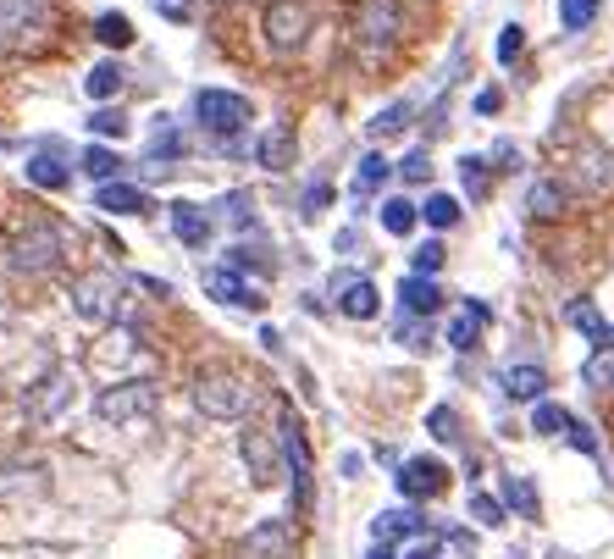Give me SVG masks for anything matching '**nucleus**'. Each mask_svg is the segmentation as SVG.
I'll list each match as a JSON object with an SVG mask.
<instances>
[{
    "label": "nucleus",
    "instance_id": "obj_1",
    "mask_svg": "<svg viewBox=\"0 0 614 559\" xmlns=\"http://www.w3.org/2000/svg\"><path fill=\"white\" fill-rule=\"evenodd\" d=\"M62 255H67V233L56 222H45V217H34L29 228H18L12 244H7V266L18 277H45V272L62 266Z\"/></svg>",
    "mask_w": 614,
    "mask_h": 559
},
{
    "label": "nucleus",
    "instance_id": "obj_2",
    "mask_svg": "<svg viewBox=\"0 0 614 559\" xmlns=\"http://www.w3.org/2000/svg\"><path fill=\"white\" fill-rule=\"evenodd\" d=\"M194 404L211 421H239V415L255 410V382L239 377V371H227V366H211V371L194 377Z\"/></svg>",
    "mask_w": 614,
    "mask_h": 559
},
{
    "label": "nucleus",
    "instance_id": "obj_3",
    "mask_svg": "<svg viewBox=\"0 0 614 559\" xmlns=\"http://www.w3.org/2000/svg\"><path fill=\"white\" fill-rule=\"evenodd\" d=\"M123 277L117 272H84L78 283H73V310L89 321V327H106V321H117L123 316Z\"/></svg>",
    "mask_w": 614,
    "mask_h": 559
},
{
    "label": "nucleus",
    "instance_id": "obj_4",
    "mask_svg": "<svg viewBox=\"0 0 614 559\" xmlns=\"http://www.w3.org/2000/svg\"><path fill=\"white\" fill-rule=\"evenodd\" d=\"M156 404H161V382L134 377V382L106 388V393L95 399V415H100V421H139V415H150Z\"/></svg>",
    "mask_w": 614,
    "mask_h": 559
},
{
    "label": "nucleus",
    "instance_id": "obj_5",
    "mask_svg": "<svg viewBox=\"0 0 614 559\" xmlns=\"http://www.w3.org/2000/svg\"><path fill=\"white\" fill-rule=\"evenodd\" d=\"M404 29V12H399V0H360V18H354V40L366 56H382Z\"/></svg>",
    "mask_w": 614,
    "mask_h": 559
},
{
    "label": "nucleus",
    "instance_id": "obj_6",
    "mask_svg": "<svg viewBox=\"0 0 614 559\" xmlns=\"http://www.w3.org/2000/svg\"><path fill=\"white\" fill-rule=\"evenodd\" d=\"M194 117L205 123V134L233 139L239 128H250V101L233 95V89H200V95H194Z\"/></svg>",
    "mask_w": 614,
    "mask_h": 559
},
{
    "label": "nucleus",
    "instance_id": "obj_7",
    "mask_svg": "<svg viewBox=\"0 0 614 559\" xmlns=\"http://www.w3.org/2000/svg\"><path fill=\"white\" fill-rule=\"evenodd\" d=\"M73 388H78L73 366H51V371L34 382V393H29V421H34V426H51V421H62V410L73 404Z\"/></svg>",
    "mask_w": 614,
    "mask_h": 559
},
{
    "label": "nucleus",
    "instance_id": "obj_8",
    "mask_svg": "<svg viewBox=\"0 0 614 559\" xmlns=\"http://www.w3.org/2000/svg\"><path fill=\"white\" fill-rule=\"evenodd\" d=\"M261 29H266V45H272V51H299L305 34H310V7H305V0H272Z\"/></svg>",
    "mask_w": 614,
    "mask_h": 559
},
{
    "label": "nucleus",
    "instance_id": "obj_9",
    "mask_svg": "<svg viewBox=\"0 0 614 559\" xmlns=\"http://www.w3.org/2000/svg\"><path fill=\"white\" fill-rule=\"evenodd\" d=\"M51 29V0H0V45H23Z\"/></svg>",
    "mask_w": 614,
    "mask_h": 559
},
{
    "label": "nucleus",
    "instance_id": "obj_10",
    "mask_svg": "<svg viewBox=\"0 0 614 559\" xmlns=\"http://www.w3.org/2000/svg\"><path fill=\"white\" fill-rule=\"evenodd\" d=\"M239 454H244V465H250V482H255V487H272V482L283 476V454H277L272 432L244 426V432H239Z\"/></svg>",
    "mask_w": 614,
    "mask_h": 559
},
{
    "label": "nucleus",
    "instance_id": "obj_11",
    "mask_svg": "<svg viewBox=\"0 0 614 559\" xmlns=\"http://www.w3.org/2000/svg\"><path fill=\"white\" fill-rule=\"evenodd\" d=\"M332 299H338V310H343L349 321H371V316L382 310L377 283L360 277V272H338V277H332Z\"/></svg>",
    "mask_w": 614,
    "mask_h": 559
},
{
    "label": "nucleus",
    "instance_id": "obj_12",
    "mask_svg": "<svg viewBox=\"0 0 614 559\" xmlns=\"http://www.w3.org/2000/svg\"><path fill=\"white\" fill-rule=\"evenodd\" d=\"M283 460H288V471H294V504L305 509L310 504V443H305V426L294 421V415H283Z\"/></svg>",
    "mask_w": 614,
    "mask_h": 559
},
{
    "label": "nucleus",
    "instance_id": "obj_13",
    "mask_svg": "<svg viewBox=\"0 0 614 559\" xmlns=\"http://www.w3.org/2000/svg\"><path fill=\"white\" fill-rule=\"evenodd\" d=\"M399 493L404 498H437L443 487H448V465L443 460H426V454H415V460H404L399 465Z\"/></svg>",
    "mask_w": 614,
    "mask_h": 559
},
{
    "label": "nucleus",
    "instance_id": "obj_14",
    "mask_svg": "<svg viewBox=\"0 0 614 559\" xmlns=\"http://www.w3.org/2000/svg\"><path fill=\"white\" fill-rule=\"evenodd\" d=\"M205 294L222 299V305H239V310H261L266 299L239 277V266H205Z\"/></svg>",
    "mask_w": 614,
    "mask_h": 559
},
{
    "label": "nucleus",
    "instance_id": "obj_15",
    "mask_svg": "<svg viewBox=\"0 0 614 559\" xmlns=\"http://www.w3.org/2000/svg\"><path fill=\"white\" fill-rule=\"evenodd\" d=\"M288 553H294L288 520H261V526L239 542V559H288Z\"/></svg>",
    "mask_w": 614,
    "mask_h": 559
},
{
    "label": "nucleus",
    "instance_id": "obj_16",
    "mask_svg": "<svg viewBox=\"0 0 614 559\" xmlns=\"http://www.w3.org/2000/svg\"><path fill=\"white\" fill-rule=\"evenodd\" d=\"M23 178H29L34 189L56 194V189H67V183H73V167H67L56 150H34V156H29V167H23Z\"/></svg>",
    "mask_w": 614,
    "mask_h": 559
},
{
    "label": "nucleus",
    "instance_id": "obj_17",
    "mask_svg": "<svg viewBox=\"0 0 614 559\" xmlns=\"http://www.w3.org/2000/svg\"><path fill=\"white\" fill-rule=\"evenodd\" d=\"M95 205L112 211V217H145V211H150V194L117 178V183H100V189H95Z\"/></svg>",
    "mask_w": 614,
    "mask_h": 559
},
{
    "label": "nucleus",
    "instance_id": "obj_18",
    "mask_svg": "<svg viewBox=\"0 0 614 559\" xmlns=\"http://www.w3.org/2000/svg\"><path fill=\"white\" fill-rule=\"evenodd\" d=\"M487 321H493V310H487L481 299H465V310H459V316L448 321V349H459V355H470Z\"/></svg>",
    "mask_w": 614,
    "mask_h": 559
},
{
    "label": "nucleus",
    "instance_id": "obj_19",
    "mask_svg": "<svg viewBox=\"0 0 614 559\" xmlns=\"http://www.w3.org/2000/svg\"><path fill=\"white\" fill-rule=\"evenodd\" d=\"M542 388H548V371L531 366V360L504 371V399H515V404H542Z\"/></svg>",
    "mask_w": 614,
    "mask_h": 559
},
{
    "label": "nucleus",
    "instance_id": "obj_20",
    "mask_svg": "<svg viewBox=\"0 0 614 559\" xmlns=\"http://www.w3.org/2000/svg\"><path fill=\"white\" fill-rule=\"evenodd\" d=\"M211 228H216V222H211L200 205H189V200L172 205V233H178L189 250H205V244H211Z\"/></svg>",
    "mask_w": 614,
    "mask_h": 559
},
{
    "label": "nucleus",
    "instance_id": "obj_21",
    "mask_svg": "<svg viewBox=\"0 0 614 559\" xmlns=\"http://www.w3.org/2000/svg\"><path fill=\"white\" fill-rule=\"evenodd\" d=\"M255 156H261V167L288 172V167H294V128H288V123L266 128V134H261V145H255Z\"/></svg>",
    "mask_w": 614,
    "mask_h": 559
},
{
    "label": "nucleus",
    "instance_id": "obj_22",
    "mask_svg": "<svg viewBox=\"0 0 614 559\" xmlns=\"http://www.w3.org/2000/svg\"><path fill=\"white\" fill-rule=\"evenodd\" d=\"M399 305H404V316H432V310L443 305V288H437L432 277H415V272H410V277L399 283Z\"/></svg>",
    "mask_w": 614,
    "mask_h": 559
},
{
    "label": "nucleus",
    "instance_id": "obj_23",
    "mask_svg": "<svg viewBox=\"0 0 614 559\" xmlns=\"http://www.w3.org/2000/svg\"><path fill=\"white\" fill-rule=\"evenodd\" d=\"M426 520L415 515V509H382L377 520H371V537L377 542H399V537H410V531H421Z\"/></svg>",
    "mask_w": 614,
    "mask_h": 559
},
{
    "label": "nucleus",
    "instance_id": "obj_24",
    "mask_svg": "<svg viewBox=\"0 0 614 559\" xmlns=\"http://www.w3.org/2000/svg\"><path fill=\"white\" fill-rule=\"evenodd\" d=\"M388 172H393V161H388V156H377V150H371V156H360V167H354V200H371V194L388 183Z\"/></svg>",
    "mask_w": 614,
    "mask_h": 559
},
{
    "label": "nucleus",
    "instance_id": "obj_25",
    "mask_svg": "<svg viewBox=\"0 0 614 559\" xmlns=\"http://www.w3.org/2000/svg\"><path fill=\"white\" fill-rule=\"evenodd\" d=\"M564 200H570V194H564L553 178H542V183H531V189H526V211H531V217H542V222H548V217H559V211H564Z\"/></svg>",
    "mask_w": 614,
    "mask_h": 559
},
{
    "label": "nucleus",
    "instance_id": "obj_26",
    "mask_svg": "<svg viewBox=\"0 0 614 559\" xmlns=\"http://www.w3.org/2000/svg\"><path fill=\"white\" fill-rule=\"evenodd\" d=\"M570 327H575V333H586L597 349H603V344H614V327H608V321L597 316V305H586V299H575V305H570Z\"/></svg>",
    "mask_w": 614,
    "mask_h": 559
},
{
    "label": "nucleus",
    "instance_id": "obj_27",
    "mask_svg": "<svg viewBox=\"0 0 614 559\" xmlns=\"http://www.w3.org/2000/svg\"><path fill=\"white\" fill-rule=\"evenodd\" d=\"M410 117H415V106H410V101H393V106H382L366 128H371V139H393V134L410 128Z\"/></svg>",
    "mask_w": 614,
    "mask_h": 559
},
{
    "label": "nucleus",
    "instance_id": "obj_28",
    "mask_svg": "<svg viewBox=\"0 0 614 559\" xmlns=\"http://www.w3.org/2000/svg\"><path fill=\"white\" fill-rule=\"evenodd\" d=\"M581 382H586V388H597V393H608V388H614V344H603V349H592V355H586Z\"/></svg>",
    "mask_w": 614,
    "mask_h": 559
},
{
    "label": "nucleus",
    "instance_id": "obj_29",
    "mask_svg": "<svg viewBox=\"0 0 614 559\" xmlns=\"http://www.w3.org/2000/svg\"><path fill=\"white\" fill-rule=\"evenodd\" d=\"M95 40L112 45V51H128V45H134V23H128L123 12H100V18H95Z\"/></svg>",
    "mask_w": 614,
    "mask_h": 559
},
{
    "label": "nucleus",
    "instance_id": "obj_30",
    "mask_svg": "<svg viewBox=\"0 0 614 559\" xmlns=\"http://www.w3.org/2000/svg\"><path fill=\"white\" fill-rule=\"evenodd\" d=\"M123 84H128V73L117 67V62H100L89 78H84V89H89V101H112V95H123Z\"/></svg>",
    "mask_w": 614,
    "mask_h": 559
},
{
    "label": "nucleus",
    "instance_id": "obj_31",
    "mask_svg": "<svg viewBox=\"0 0 614 559\" xmlns=\"http://www.w3.org/2000/svg\"><path fill=\"white\" fill-rule=\"evenodd\" d=\"M570 421H575V415H570L564 404H548V399H542V404H531V432H542V437L570 432Z\"/></svg>",
    "mask_w": 614,
    "mask_h": 559
},
{
    "label": "nucleus",
    "instance_id": "obj_32",
    "mask_svg": "<svg viewBox=\"0 0 614 559\" xmlns=\"http://www.w3.org/2000/svg\"><path fill=\"white\" fill-rule=\"evenodd\" d=\"M84 172H89V178H100V183H117L123 156H117V150H106V145H89V150H84Z\"/></svg>",
    "mask_w": 614,
    "mask_h": 559
},
{
    "label": "nucleus",
    "instance_id": "obj_33",
    "mask_svg": "<svg viewBox=\"0 0 614 559\" xmlns=\"http://www.w3.org/2000/svg\"><path fill=\"white\" fill-rule=\"evenodd\" d=\"M415 222H421V211H415L410 200H382V228H388L393 239L415 233Z\"/></svg>",
    "mask_w": 614,
    "mask_h": 559
},
{
    "label": "nucleus",
    "instance_id": "obj_34",
    "mask_svg": "<svg viewBox=\"0 0 614 559\" xmlns=\"http://www.w3.org/2000/svg\"><path fill=\"white\" fill-rule=\"evenodd\" d=\"M426 432H432L437 443H459V410H454V404H432V410H426Z\"/></svg>",
    "mask_w": 614,
    "mask_h": 559
},
{
    "label": "nucleus",
    "instance_id": "obj_35",
    "mask_svg": "<svg viewBox=\"0 0 614 559\" xmlns=\"http://www.w3.org/2000/svg\"><path fill=\"white\" fill-rule=\"evenodd\" d=\"M504 504L520 509L526 520H537V487H531L526 476H504Z\"/></svg>",
    "mask_w": 614,
    "mask_h": 559
},
{
    "label": "nucleus",
    "instance_id": "obj_36",
    "mask_svg": "<svg viewBox=\"0 0 614 559\" xmlns=\"http://www.w3.org/2000/svg\"><path fill=\"white\" fill-rule=\"evenodd\" d=\"M597 12H603V0H559V23H564L570 34H581Z\"/></svg>",
    "mask_w": 614,
    "mask_h": 559
},
{
    "label": "nucleus",
    "instance_id": "obj_37",
    "mask_svg": "<svg viewBox=\"0 0 614 559\" xmlns=\"http://www.w3.org/2000/svg\"><path fill=\"white\" fill-rule=\"evenodd\" d=\"M150 161H183V134L161 117V128H156V139H150Z\"/></svg>",
    "mask_w": 614,
    "mask_h": 559
},
{
    "label": "nucleus",
    "instance_id": "obj_38",
    "mask_svg": "<svg viewBox=\"0 0 614 559\" xmlns=\"http://www.w3.org/2000/svg\"><path fill=\"white\" fill-rule=\"evenodd\" d=\"M421 217H426V228H437V233H443V228H454V222H459V200H454V194H432V200L421 205Z\"/></svg>",
    "mask_w": 614,
    "mask_h": 559
},
{
    "label": "nucleus",
    "instance_id": "obj_39",
    "mask_svg": "<svg viewBox=\"0 0 614 559\" xmlns=\"http://www.w3.org/2000/svg\"><path fill=\"white\" fill-rule=\"evenodd\" d=\"M459 183H465L470 200H481L487 194V161L481 156H459Z\"/></svg>",
    "mask_w": 614,
    "mask_h": 559
},
{
    "label": "nucleus",
    "instance_id": "obj_40",
    "mask_svg": "<svg viewBox=\"0 0 614 559\" xmlns=\"http://www.w3.org/2000/svg\"><path fill=\"white\" fill-rule=\"evenodd\" d=\"M437 559H476V537H470L465 526L443 531V542H437Z\"/></svg>",
    "mask_w": 614,
    "mask_h": 559
},
{
    "label": "nucleus",
    "instance_id": "obj_41",
    "mask_svg": "<svg viewBox=\"0 0 614 559\" xmlns=\"http://www.w3.org/2000/svg\"><path fill=\"white\" fill-rule=\"evenodd\" d=\"M470 520H481V526H504V498H493V493H470Z\"/></svg>",
    "mask_w": 614,
    "mask_h": 559
},
{
    "label": "nucleus",
    "instance_id": "obj_42",
    "mask_svg": "<svg viewBox=\"0 0 614 559\" xmlns=\"http://www.w3.org/2000/svg\"><path fill=\"white\" fill-rule=\"evenodd\" d=\"M437 266H443V244H437V239H426V244L410 255V272H415V277H432Z\"/></svg>",
    "mask_w": 614,
    "mask_h": 559
},
{
    "label": "nucleus",
    "instance_id": "obj_43",
    "mask_svg": "<svg viewBox=\"0 0 614 559\" xmlns=\"http://www.w3.org/2000/svg\"><path fill=\"white\" fill-rule=\"evenodd\" d=\"M520 51H526V29H520V23H509V29L498 34V62H504V67H515V56H520Z\"/></svg>",
    "mask_w": 614,
    "mask_h": 559
},
{
    "label": "nucleus",
    "instance_id": "obj_44",
    "mask_svg": "<svg viewBox=\"0 0 614 559\" xmlns=\"http://www.w3.org/2000/svg\"><path fill=\"white\" fill-rule=\"evenodd\" d=\"M399 178H404V183H426V178H432V156H426V150H410V156L399 161Z\"/></svg>",
    "mask_w": 614,
    "mask_h": 559
},
{
    "label": "nucleus",
    "instance_id": "obj_45",
    "mask_svg": "<svg viewBox=\"0 0 614 559\" xmlns=\"http://www.w3.org/2000/svg\"><path fill=\"white\" fill-rule=\"evenodd\" d=\"M89 128H95L100 139H123V134H128V117H123V112H95Z\"/></svg>",
    "mask_w": 614,
    "mask_h": 559
},
{
    "label": "nucleus",
    "instance_id": "obj_46",
    "mask_svg": "<svg viewBox=\"0 0 614 559\" xmlns=\"http://www.w3.org/2000/svg\"><path fill=\"white\" fill-rule=\"evenodd\" d=\"M327 200H332V189H327V183H310V189H305V200H299V217H305V222H310V217H321V211H327Z\"/></svg>",
    "mask_w": 614,
    "mask_h": 559
},
{
    "label": "nucleus",
    "instance_id": "obj_47",
    "mask_svg": "<svg viewBox=\"0 0 614 559\" xmlns=\"http://www.w3.org/2000/svg\"><path fill=\"white\" fill-rule=\"evenodd\" d=\"M399 344L426 349V327H421V316H399Z\"/></svg>",
    "mask_w": 614,
    "mask_h": 559
},
{
    "label": "nucleus",
    "instance_id": "obj_48",
    "mask_svg": "<svg viewBox=\"0 0 614 559\" xmlns=\"http://www.w3.org/2000/svg\"><path fill=\"white\" fill-rule=\"evenodd\" d=\"M564 437H570V449H581V454H597V437H592V426H586V421H570V432H564Z\"/></svg>",
    "mask_w": 614,
    "mask_h": 559
},
{
    "label": "nucleus",
    "instance_id": "obj_49",
    "mask_svg": "<svg viewBox=\"0 0 614 559\" xmlns=\"http://www.w3.org/2000/svg\"><path fill=\"white\" fill-rule=\"evenodd\" d=\"M150 7H156L167 23H189V0H150Z\"/></svg>",
    "mask_w": 614,
    "mask_h": 559
},
{
    "label": "nucleus",
    "instance_id": "obj_50",
    "mask_svg": "<svg viewBox=\"0 0 614 559\" xmlns=\"http://www.w3.org/2000/svg\"><path fill=\"white\" fill-rule=\"evenodd\" d=\"M498 106H504L498 89H481V95H476V117H498Z\"/></svg>",
    "mask_w": 614,
    "mask_h": 559
},
{
    "label": "nucleus",
    "instance_id": "obj_51",
    "mask_svg": "<svg viewBox=\"0 0 614 559\" xmlns=\"http://www.w3.org/2000/svg\"><path fill=\"white\" fill-rule=\"evenodd\" d=\"M366 559H393V548H388V542H377V548H371Z\"/></svg>",
    "mask_w": 614,
    "mask_h": 559
},
{
    "label": "nucleus",
    "instance_id": "obj_52",
    "mask_svg": "<svg viewBox=\"0 0 614 559\" xmlns=\"http://www.w3.org/2000/svg\"><path fill=\"white\" fill-rule=\"evenodd\" d=\"M404 559H432V548H426V542H415V548H410Z\"/></svg>",
    "mask_w": 614,
    "mask_h": 559
}]
</instances>
